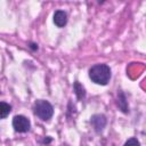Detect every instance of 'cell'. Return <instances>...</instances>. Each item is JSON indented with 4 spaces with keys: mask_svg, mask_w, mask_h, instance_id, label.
<instances>
[{
    "mask_svg": "<svg viewBox=\"0 0 146 146\" xmlns=\"http://www.w3.org/2000/svg\"><path fill=\"white\" fill-rule=\"evenodd\" d=\"M112 78V70L107 64H96L89 68V79L99 86H106Z\"/></svg>",
    "mask_w": 146,
    "mask_h": 146,
    "instance_id": "obj_1",
    "label": "cell"
},
{
    "mask_svg": "<svg viewBox=\"0 0 146 146\" xmlns=\"http://www.w3.org/2000/svg\"><path fill=\"white\" fill-rule=\"evenodd\" d=\"M33 112L41 121H49L54 115V107L48 100L38 99L33 105Z\"/></svg>",
    "mask_w": 146,
    "mask_h": 146,
    "instance_id": "obj_2",
    "label": "cell"
},
{
    "mask_svg": "<svg viewBox=\"0 0 146 146\" xmlns=\"http://www.w3.org/2000/svg\"><path fill=\"white\" fill-rule=\"evenodd\" d=\"M13 128L19 133L27 132L31 129V121L24 115H15L13 119Z\"/></svg>",
    "mask_w": 146,
    "mask_h": 146,
    "instance_id": "obj_3",
    "label": "cell"
},
{
    "mask_svg": "<svg viewBox=\"0 0 146 146\" xmlns=\"http://www.w3.org/2000/svg\"><path fill=\"white\" fill-rule=\"evenodd\" d=\"M90 123H91L94 130L97 133H100L107 124V119L104 114H94L90 117Z\"/></svg>",
    "mask_w": 146,
    "mask_h": 146,
    "instance_id": "obj_4",
    "label": "cell"
},
{
    "mask_svg": "<svg viewBox=\"0 0 146 146\" xmlns=\"http://www.w3.org/2000/svg\"><path fill=\"white\" fill-rule=\"evenodd\" d=\"M54 23L57 27H64L67 23V14L64 10H56L54 14Z\"/></svg>",
    "mask_w": 146,
    "mask_h": 146,
    "instance_id": "obj_5",
    "label": "cell"
},
{
    "mask_svg": "<svg viewBox=\"0 0 146 146\" xmlns=\"http://www.w3.org/2000/svg\"><path fill=\"white\" fill-rule=\"evenodd\" d=\"M116 104H117V107L121 112L123 113H129V105H128V100H127V97H125V94L123 91H119L117 92V98H116Z\"/></svg>",
    "mask_w": 146,
    "mask_h": 146,
    "instance_id": "obj_6",
    "label": "cell"
},
{
    "mask_svg": "<svg viewBox=\"0 0 146 146\" xmlns=\"http://www.w3.org/2000/svg\"><path fill=\"white\" fill-rule=\"evenodd\" d=\"M73 90H74V94H75V96H76V98H78L79 100L84 99V97H86V89H84V87H83L79 81H75V82H74V84H73Z\"/></svg>",
    "mask_w": 146,
    "mask_h": 146,
    "instance_id": "obj_7",
    "label": "cell"
},
{
    "mask_svg": "<svg viewBox=\"0 0 146 146\" xmlns=\"http://www.w3.org/2000/svg\"><path fill=\"white\" fill-rule=\"evenodd\" d=\"M11 112V106L6 102H0V120L6 119Z\"/></svg>",
    "mask_w": 146,
    "mask_h": 146,
    "instance_id": "obj_8",
    "label": "cell"
},
{
    "mask_svg": "<svg viewBox=\"0 0 146 146\" xmlns=\"http://www.w3.org/2000/svg\"><path fill=\"white\" fill-rule=\"evenodd\" d=\"M123 146H140V141H139L137 138L131 137V138H129V139L124 143Z\"/></svg>",
    "mask_w": 146,
    "mask_h": 146,
    "instance_id": "obj_9",
    "label": "cell"
},
{
    "mask_svg": "<svg viewBox=\"0 0 146 146\" xmlns=\"http://www.w3.org/2000/svg\"><path fill=\"white\" fill-rule=\"evenodd\" d=\"M30 48L33 49V50H38V44L33 43V42H30Z\"/></svg>",
    "mask_w": 146,
    "mask_h": 146,
    "instance_id": "obj_10",
    "label": "cell"
}]
</instances>
